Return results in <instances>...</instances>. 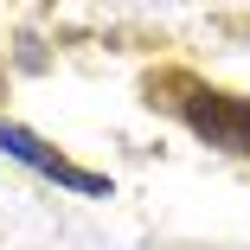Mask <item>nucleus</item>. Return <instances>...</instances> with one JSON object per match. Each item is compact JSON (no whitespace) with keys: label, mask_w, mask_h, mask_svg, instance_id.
I'll return each mask as SVG.
<instances>
[{"label":"nucleus","mask_w":250,"mask_h":250,"mask_svg":"<svg viewBox=\"0 0 250 250\" xmlns=\"http://www.w3.org/2000/svg\"><path fill=\"white\" fill-rule=\"evenodd\" d=\"M173 90H180L173 109H180V122H186L199 141H212V147H225V154H244V161H250V96L192 83V77H173Z\"/></svg>","instance_id":"nucleus-1"},{"label":"nucleus","mask_w":250,"mask_h":250,"mask_svg":"<svg viewBox=\"0 0 250 250\" xmlns=\"http://www.w3.org/2000/svg\"><path fill=\"white\" fill-rule=\"evenodd\" d=\"M0 154H13L20 167H32V173H45V180H58V186H71V192H83V199H109V173H90V167H71L58 147H45L32 128H20V122H0Z\"/></svg>","instance_id":"nucleus-2"}]
</instances>
